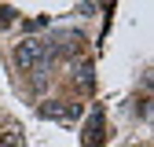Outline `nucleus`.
Masks as SVG:
<instances>
[{
	"label": "nucleus",
	"instance_id": "obj_1",
	"mask_svg": "<svg viewBox=\"0 0 154 147\" xmlns=\"http://www.w3.org/2000/svg\"><path fill=\"white\" fill-rule=\"evenodd\" d=\"M44 63V41H37V37H26V41L15 44V66L18 70H33Z\"/></svg>",
	"mask_w": 154,
	"mask_h": 147
},
{
	"label": "nucleus",
	"instance_id": "obj_2",
	"mask_svg": "<svg viewBox=\"0 0 154 147\" xmlns=\"http://www.w3.org/2000/svg\"><path fill=\"white\" fill-rule=\"evenodd\" d=\"M81 103H59V99H44L41 107H37V114H41L44 121H77L81 118Z\"/></svg>",
	"mask_w": 154,
	"mask_h": 147
},
{
	"label": "nucleus",
	"instance_id": "obj_3",
	"mask_svg": "<svg viewBox=\"0 0 154 147\" xmlns=\"http://www.w3.org/2000/svg\"><path fill=\"white\" fill-rule=\"evenodd\" d=\"M99 143H103V110H95L85 129V147H99Z\"/></svg>",
	"mask_w": 154,
	"mask_h": 147
},
{
	"label": "nucleus",
	"instance_id": "obj_4",
	"mask_svg": "<svg viewBox=\"0 0 154 147\" xmlns=\"http://www.w3.org/2000/svg\"><path fill=\"white\" fill-rule=\"evenodd\" d=\"M73 81L81 85V88H92V85H95V70H92V63L77 59V63H73Z\"/></svg>",
	"mask_w": 154,
	"mask_h": 147
},
{
	"label": "nucleus",
	"instance_id": "obj_5",
	"mask_svg": "<svg viewBox=\"0 0 154 147\" xmlns=\"http://www.w3.org/2000/svg\"><path fill=\"white\" fill-rule=\"evenodd\" d=\"M0 147H22V136L18 133H4L0 136Z\"/></svg>",
	"mask_w": 154,
	"mask_h": 147
},
{
	"label": "nucleus",
	"instance_id": "obj_6",
	"mask_svg": "<svg viewBox=\"0 0 154 147\" xmlns=\"http://www.w3.org/2000/svg\"><path fill=\"white\" fill-rule=\"evenodd\" d=\"M11 18H15V11H11V8H0V22H11Z\"/></svg>",
	"mask_w": 154,
	"mask_h": 147
}]
</instances>
